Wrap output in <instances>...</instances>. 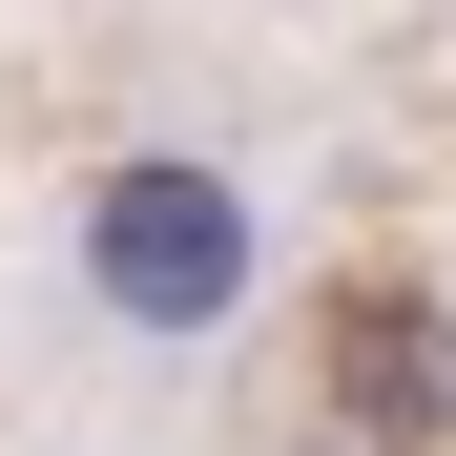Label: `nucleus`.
I'll use <instances>...</instances> for the list:
<instances>
[{
    "label": "nucleus",
    "mask_w": 456,
    "mask_h": 456,
    "mask_svg": "<svg viewBox=\"0 0 456 456\" xmlns=\"http://www.w3.org/2000/svg\"><path fill=\"white\" fill-rule=\"evenodd\" d=\"M312 456H373V436H312Z\"/></svg>",
    "instance_id": "nucleus-3"
},
{
    "label": "nucleus",
    "mask_w": 456,
    "mask_h": 456,
    "mask_svg": "<svg viewBox=\"0 0 456 456\" xmlns=\"http://www.w3.org/2000/svg\"><path fill=\"white\" fill-rule=\"evenodd\" d=\"M332 395H353V436H373V456L456 415V353H436V312H415V290H353V312H332Z\"/></svg>",
    "instance_id": "nucleus-2"
},
{
    "label": "nucleus",
    "mask_w": 456,
    "mask_h": 456,
    "mask_svg": "<svg viewBox=\"0 0 456 456\" xmlns=\"http://www.w3.org/2000/svg\"><path fill=\"white\" fill-rule=\"evenodd\" d=\"M84 290H104L125 332H228V312H249V187L187 167V145L104 167L84 187Z\"/></svg>",
    "instance_id": "nucleus-1"
}]
</instances>
